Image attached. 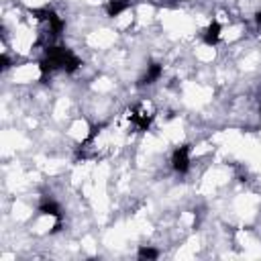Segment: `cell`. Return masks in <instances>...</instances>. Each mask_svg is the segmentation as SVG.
Returning a JSON list of instances; mask_svg holds the SVG:
<instances>
[{"instance_id": "obj_7", "label": "cell", "mask_w": 261, "mask_h": 261, "mask_svg": "<svg viewBox=\"0 0 261 261\" xmlns=\"http://www.w3.org/2000/svg\"><path fill=\"white\" fill-rule=\"evenodd\" d=\"M220 33H222V24H220L218 20H212V22L206 27V31H204L202 39H204V43H206V45L214 47V45H218V43H220Z\"/></svg>"}, {"instance_id": "obj_5", "label": "cell", "mask_w": 261, "mask_h": 261, "mask_svg": "<svg viewBox=\"0 0 261 261\" xmlns=\"http://www.w3.org/2000/svg\"><path fill=\"white\" fill-rule=\"evenodd\" d=\"M39 214H45V216H53L55 218V226H53V232H57L61 228V218H63V212L59 208V204L55 200H45L39 204Z\"/></svg>"}, {"instance_id": "obj_8", "label": "cell", "mask_w": 261, "mask_h": 261, "mask_svg": "<svg viewBox=\"0 0 261 261\" xmlns=\"http://www.w3.org/2000/svg\"><path fill=\"white\" fill-rule=\"evenodd\" d=\"M133 4H135V0H108L104 8H106V14L110 18H114V16L122 14L124 10H128Z\"/></svg>"}, {"instance_id": "obj_12", "label": "cell", "mask_w": 261, "mask_h": 261, "mask_svg": "<svg viewBox=\"0 0 261 261\" xmlns=\"http://www.w3.org/2000/svg\"><path fill=\"white\" fill-rule=\"evenodd\" d=\"M259 114H261V104H259Z\"/></svg>"}, {"instance_id": "obj_11", "label": "cell", "mask_w": 261, "mask_h": 261, "mask_svg": "<svg viewBox=\"0 0 261 261\" xmlns=\"http://www.w3.org/2000/svg\"><path fill=\"white\" fill-rule=\"evenodd\" d=\"M255 22H257V24H259V27H261V10H259V12H257V14H255Z\"/></svg>"}, {"instance_id": "obj_1", "label": "cell", "mask_w": 261, "mask_h": 261, "mask_svg": "<svg viewBox=\"0 0 261 261\" xmlns=\"http://www.w3.org/2000/svg\"><path fill=\"white\" fill-rule=\"evenodd\" d=\"M82 65V59L63 45H47L45 47V55L39 61V69H41V80L45 82L47 75H51L57 69H63L65 73H73L77 71Z\"/></svg>"}, {"instance_id": "obj_2", "label": "cell", "mask_w": 261, "mask_h": 261, "mask_svg": "<svg viewBox=\"0 0 261 261\" xmlns=\"http://www.w3.org/2000/svg\"><path fill=\"white\" fill-rule=\"evenodd\" d=\"M126 116H128V122H130V126L135 130L145 133V130L151 128V124L155 120V106L151 102H147V100L137 102L135 106L128 108V114Z\"/></svg>"}, {"instance_id": "obj_10", "label": "cell", "mask_w": 261, "mask_h": 261, "mask_svg": "<svg viewBox=\"0 0 261 261\" xmlns=\"http://www.w3.org/2000/svg\"><path fill=\"white\" fill-rule=\"evenodd\" d=\"M0 63H2V69H8V67H10V59H8V55H6V53H2Z\"/></svg>"}, {"instance_id": "obj_4", "label": "cell", "mask_w": 261, "mask_h": 261, "mask_svg": "<svg viewBox=\"0 0 261 261\" xmlns=\"http://www.w3.org/2000/svg\"><path fill=\"white\" fill-rule=\"evenodd\" d=\"M190 151H192L190 145H179L171 153V167L177 173H188V169H190Z\"/></svg>"}, {"instance_id": "obj_6", "label": "cell", "mask_w": 261, "mask_h": 261, "mask_svg": "<svg viewBox=\"0 0 261 261\" xmlns=\"http://www.w3.org/2000/svg\"><path fill=\"white\" fill-rule=\"evenodd\" d=\"M161 73H163V67H161V63H157V61H151L149 65H147V69H145V73L137 80V88H145V86H151V84H155L159 77H161Z\"/></svg>"}, {"instance_id": "obj_3", "label": "cell", "mask_w": 261, "mask_h": 261, "mask_svg": "<svg viewBox=\"0 0 261 261\" xmlns=\"http://www.w3.org/2000/svg\"><path fill=\"white\" fill-rule=\"evenodd\" d=\"M31 14L39 20V22H43L45 24V33L49 35V37H59L61 35V31H63V20H61V16L53 10V8H33L31 10Z\"/></svg>"}, {"instance_id": "obj_9", "label": "cell", "mask_w": 261, "mask_h": 261, "mask_svg": "<svg viewBox=\"0 0 261 261\" xmlns=\"http://www.w3.org/2000/svg\"><path fill=\"white\" fill-rule=\"evenodd\" d=\"M137 257H139L141 261H155V259L159 257V251L153 249V247H141V249L137 251Z\"/></svg>"}]
</instances>
